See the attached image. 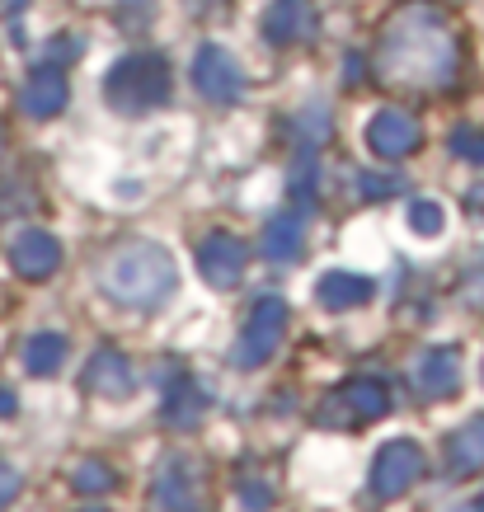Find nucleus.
<instances>
[{
    "label": "nucleus",
    "instance_id": "nucleus-1",
    "mask_svg": "<svg viewBox=\"0 0 484 512\" xmlns=\"http://www.w3.org/2000/svg\"><path fill=\"white\" fill-rule=\"evenodd\" d=\"M456 66H461V38L452 19L428 0L405 5L376 47V76L405 90H442L456 80Z\"/></svg>",
    "mask_w": 484,
    "mask_h": 512
},
{
    "label": "nucleus",
    "instance_id": "nucleus-2",
    "mask_svg": "<svg viewBox=\"0 0 484 512\" xmlns=\"http://www.w3.org/2000/svg\"><path fill=\"white\" fill-rule=\"evenodd\" d=\"M99 282H104V292H109L118 306H141V311H151V306H160V301L174 292L179 273H174V259L160 245L132 240V245L113 249L109 259H104Z\"/></svg>",
    "mask_w": 484,
    "mask_h": 512
},
{
    "label": "nucleus",
    "instance_id": "nucleus-3",
    "mask_svg": "<svg viewBox=\"0 0 484 512\" xmlns=\"http://www.w3.org/2000/svg\"><path fill=\"white\" fill-rule=\"evenodd\" d=\"M104 99L123 113L156 109L170 99V71L160 57H123L104 80Z\"/></svg>",
    "mask_w": 484,
    "mask_h": 512
},
{
    "label": "nucleus",
    "instance_id": "nucleus-4",
    "mask_svg": "<svg viewBox=\"0 0 484 512\" xmlns=\"http://www.w3.org/2000/svg\"><path fill=\"white\" fill-rule=\"evenodd\" d=\"M282 334H287V306H282L278 296H264V301L254 306L250 325H245V339H240V348H235V362H240V367H259V362H268V357L278 353Z\"/></svg>",
    "mask_w": 484,
    "mask_h": 512
},
{
    "label": "nucleus",
    "instance_id": "nucleus-5",
    "mask_svg": "<svg viewBox=\"0 0 484 512\" xmlns=\"http://www.w3.org/2000/svg\"><path fill=\"white\" fill-rule=\"evenodd\" d=\"M419 475H423V447L409 442V437H395V442H386L381 456H376L372 489H376V498H395V494H405Z\"/></svg>",
    "mask_w": 484,
    "mask_h": 512
},
{
    "label": "nucleus",
    "instance_id": "nucleus-6",
    "mask_svg": "<svg viewBox=\"0 0 484 512\" xmlns=\"http://www.w3.org/2000/svg\"><path fill=\"white\" fill-rule=\"evenodd\" d=\"M386 414V390L376 381H348L339 395L325 400V414L320 423H334V428H353V423H372Z\"/></svg>",
    "mask_w": 484,
    "mask_h": 512
},
{
    "label": "nucleus",
    "instance_id": "nucleus-7",
    "mask_svg": "<svg viewBox=\"0 0 484 512\" xmlns=\"http://www.w3.org/2000/svg\"><path fill=\"white\" fill-rule=\"evenodd\" d=\"M419 141H423V123L409 109H381L372 123H367V146H372L381 160L409 156Z\"/></svg>",
    "mask_w": 484,
    "mask_h": 512
},
{
    "label": "nucleus",
    "instance_id": "nucleus-8",
    "mask_svg": "<svg viewBox=\"0 0 484 512\" xmlns=\"http://www.w3.org/2000/svg\"><path fill=\"white\" fill-rule=\"evenodd\" d=\"M245 264H250V245L231 231L207 235L203 249H198V268H203V278L212 287H235V282L245 278Z\"/></svg>",
    "mask_w": 484,
    "mask_h": 512
},
{
    "label": "nucleus",
    "instance_id": "nucleus-9",
    "mask_svg": "<svg viewBox=\"0 0 484 512\" xmlns=\"http://www.w3.org/2000/svg\"><path fill=\"white\" fill-rule=\"evenodd\" d=\"M193 80H198L203 99H217V104H235V99H240V71H235V62L221 47H203V52H198Z\"/></svg>",
    "mask_w": 484,
    "mask_h": 512
},
{
    "label": "nucleus",
    "instance_id": "nucleus-10",
    "mask_svg": "<svg viewBox=\"0 0 484 512\" xmlns=\"http://www.w3.org/2000/svg\"><path fill=\"white\" fill-rule=\"evenodd\" d=\"M264 33H268V43H278V47L306 43L315 33V10L306 0H273L264 15Z\"/></svg>",
    "mask_w": 484,
    "mask_h": 512
},
{
    "label": "nucleus",
    "instance_id": "nucleus-11",
    "mask_svg": "<svg viewBox=\"0 0 484 512\" xmlns=\"http://www.w3.org/2000/svg\"><path fill=\"white\" fill-rule=\"evenodd\" d=\"M10 259H15V273L19 278H52L57 273V264H62V245L52 240L47 231H24L15 240V249H10Z\"/></svg>",
    "mask_w": 484,
    "mask_h": 512
},
{
    "label": "nucleus",
    "instance_id": "nucleus-12",
    "mask_svg": "<svg viewBox=\"0 0 484 512\" xmlns=\"http://www.w3.org/2000/svg\"><path fill=\"white\" fill-rule=\"evenodd\" d=\"M85 386H90L94 395H104V400H123V395L137 390V372H132V362H127L123 353L104 348V353H94L90 372H85Z\"/></svg>",
    "mask_w": 484,
    "mask_h": 512
},
{
    "label": "nucleus",
    "instance_id": "nucleus-13",
    "mask_svg": "<svg viewBox=\"0 0 484 512\" xmlns=\"http://www.w3.org/2000/svg\"><path fill=\"white\" fill-rule=\"evenodd\" d=\"M414 381H419L423 395H456V386H461V353L456 348H433V353L419 357V372H414Z\"/></svg>",
    "mask_w": 484,
    "mask_h": 512
},
{
    "label": "nucleus",
    "instance_id": "nucleus-14",
    "mask_svg": "<svg viewBox=\"0 0 484 512\" xmlns=\"http://www.w3.org/2000/svg\"><path fill=\"white\" fill-rule=\"evenodd\" d=\"M19 99H24V109H29L33 118H52L57 109H66V76L57 66H38Z\"/></svg>",
    "mask_w": 484,
    "mask_h": 512
},
{
    "label": "nucleus",
    "instance_id": "nucleus-15",
    "mask_svg": "<svg viewBox=\"0 0 484 512\" xmlns=\"http://www.w3.org/2000/svg\"><path fill=\"white\" fill-rule=\"evenodd\" d=\"M447 466H452L456 475H475V470L484 466V414L461 423V428L447 437Z\"/></svg>",
    "mask_w": 484,
    "mask_h": 512
},
{
    "label": "nucleus",
    "instance_id": "nucleus-16",
    "mask_svg": "<svg viewBox=\"0 0 484 512\" xmlns=\"http://www.w3.org/2000/svg\"><path fill=\"white\" fill-rule=\"evenodd\" d=\"M372 282L358 278V273H329L320 278V301H325L329 311H353V306H367L372 301Z\"/></svg>",
    "mask_w": 484,
    "mask_h": 512
},
{
    "label": "nucleus",
    "instance_id": "nucleus-17",
    "mask_svg": "<svg viewBox=\"0 0 484 512\" xmlns=\"http://www.w3.org/2000/svg\"><path fill=\"white\" fill-rule=\"evenodd\" d=\"M297 249H301V217H278L264 231V254L273 264H287Z\"/></svg>",
    "mask_w": 484,
    "mask_h": 512
},
{
    "label": "nucleus",
    "instance_id": "nucleus-18",
    "mask_svg": "<svg viewBox=\"0 0 484 512\" xmlns=\"http://www.w3.org/2000/svg\"><path fill=\"white\" fill-rule=\"evenodd\" d=\"M62 357H66L62 334H38V339H29V348H24V362H29V372H38V376L57 372V367H62Z\"/></svg>",
    "mask_w": 484,
    "mask_h": 512
},
{
    "label": "nucleus",
    "instance_id": "nucleus-19",
    "mask_svg": "<svg viewBox=\"0 0 484 512\" xmlns=\"http://www.w3.org/2000/svg\"><path fill=\"white\" fill-rule=\"evenodd\" d=\"M409 226H414L419 235H442L447 212H442L438 202H414V207H409Z\"/></svg>",
    "mask_w": 484,
    "mask_h": 512
},
{
    "label": "nucleus",
    "instance_id": "nucleus-20",
    "mask_svg": "<svg viewBox=\"0 0 484 512\" xmlns=\"http://www.w3.org/2000/svg\"><path fill=\"white\" fill-rule=\"evenodd\" d=\"M452 151L461 160H470V165H484V132H475V127H456V132H452Z\"/></svg>",
    "mask_w": 484,
    "mask_h": 512
},
{
    "label": "nucleus",
    "instance_id": "nucleus-21",
    "mask_svg": "<svg viewBox=\"0 0 484 512\" xmlns=\"http://www.w3.org/2000/svg\"><path fill=\"white\" fill-rule=\"evenodd\" d=\"M76 484L85 489V494H99V489H109V484H113V475L99 466V461H85V466L76 470Z\"/></svg>",
    "mask_w": 484,
    "mask_h": 512
},
{
    "label": "nucleus",
    "instance_id": "nucleus-22",
    "mask_svg": "<svg viewBox=\"0 0 484 512\" xmlns=\"http://www.w3.org/2000/svg\"><path fill=\"white\" fill-rule=\"evenodd\" d=\"M15 494H19V475H15V470L0 466V503H10Z\"/></svg>",
    "mask_w": 484,
    "mask_h": 512
},
{
    "label": "nucleus",
    "instance_id": "nucleus-23",
    "mask_svg": "<svg viewBox=\"0 0 484 512\" xmlns=\"http://www.w3.org/2000/svg\"><path fill=\"white\" fill-rule=\"evenodd\" d=\"M362 193L367 198H386V193H395V179H362Z\"/></svg>",
    "mask_w": 484,
    "mask_h": 512
},
{
    "label": "nucleus",
    "instance_id": "nucleus-24",
    "mask_svg": "<svg viewBox=\"0 0 484 512\" xmlns=\"http://www.w3.org/2000/svg\"><path fill=\"white\" fill-rule=\"evenodd\" d=\"M184 5L193 10V15H212V10H221L226 0H184Z\"/></svg>",
    "mask_w": 484,
    "mask_h": 512
},
{
    "label": "nucleus",
    "instance_id": "nucleus-25",
    "mask_svg": "<svg viewBox=\"0 0 484 512\" xmlns=\"http://www.w3.org/2000/svg\"><path fill=\"white\" fill-rule=\"evenodd\" d=\"M0 146H5V127H0Z\"/></svg>",
    "mask_w": 484,
    "mask_h": 512
},
{
    "label": "nucleus",
    "instance_id": "nucleus-26",
    "mask_svg": "<svg viewBox=\"0 0 484 512\" xmlns=\"http://www.w3.org/2000/svg\"><path fill=\"white\" fill-rule=\"evenodd\" d=\"M480 508H484V494H480Z\"/></svg>",
    "mask_w": 484,
    "mask_h": 512
}]
</instances>
